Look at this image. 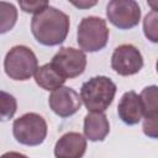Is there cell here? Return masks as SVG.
<instances>
[{
  "label": "cell",
  "mask_w": 158,
  "mask_h": 158,
  "mask_svg": "<svg viewBox=\"0 0 158 158\" xmlns=\"http://www.w3.org/2000/svg\"><path fill=\"white\" fill-rule=\"evenodd\" d=\"M69 27V16L51 5L42 12L33 15L31 20V32L33 37L38 43L47 47L63 43L68 36Z\"/></svg>",
  "instance_id": "obj_1"
},
{
  "label": "cell",
  "mask_w": 158,
  "mask_h": 158,
  "mask_svg": "<svg viewBox=\"0 0 158 158\" xmlns=\"http://www.w3.org/2000/svg\"><path fill=\"white\" fill-rule=\"evenodd\" d=\"M116 84L105 75L93 77L80 88V98L89 112H104L112 104Z\"/></svg>",
  "instance_id": "obj_2"
},
{
  "label": "cell",
  "mask_w": 158,
  "mask_h": 158,
  "mask_svg": "<svg viewBox=\"0 0 158 158\" xmlns=\"http://www.w3.org/2000/svg\"><path fill=\"white\" fill-rule=\"evenodd\" d=\"M38 60L33 51L26 46L19 44L12 47L5 56L4 70L12 80L25 81L36 74Z\"/></svg>",
  "instance_id": "obj_3"
},
{
  "label": "cell",
  "mask_w": 158,
  "mask_h": 158,
  "mask_svg": "<svg viewBox=\"0 0 158 158\" xmlns=\"http://www.w3.org/2000/svg\"><path fill=\"white\" fill-rule=\"evenodd\" d=\"M109 28L106 21L98 16L84 17L77 31V42L83 52H99L104 49L109 41Z\"/></svg>",
  "instance_id": "obj_4"
},
{
  "label": "cell",
  "mask_w": 158,
  "mask_h": 158,
  "mask_svg": "<svg viewBox=\"0 0 158 158\" xmlns=\"http://www.w3.org/2000/svg\"><path fill=\"white\" fill-rule=\"evenodd\" d=\"M48 132L46 120L36 112H27L16 118L12 123L15 139L23 146H40L44 142Z\"/></svg>",
  "instance_id": "obj_5"
},
{
  "label": "cell",
  "mask_w": 158,
  "mask_h": 158,
  "mask_svg": "<svg viewBox=\"0 0 158 158\" xmlns=\"http://www.w3.org/2000/svg\"><path fill=\"white\" fill-rule=\"evenodd\" d=\"M106 17L115 27L130 30L141 20V7L135 0H111L106 5Z\"/></svg>",
  "instance_id": "obj_6"
},
{
  "label": "cell",
  "mask_w": 158,
  "mask_h": 158,
  "mask_svg": "<svg viewBox=\"0 0 158 158\" xmlns=\"http://www.w3.org/2000/svg\"><path fill=\"white\" fill-rule=\"evenodd\" d=\"M52 65L65 79L81 75L86 68V54L81 49L62 47L52 58Z\"/></svg>",
  "instance_id": "obj_7"
},
{
  "label": "cell",
  "mask_w": 158,
  "mask_h": 158,
  "mask_svg": "<svg viewBox=\"0 0 158 158\" xmlns=\"http://www.w3.org/2000/svg\"><path fill=\"white\" fill-rule=\"evenodd\" d=\"M143 67V57L137 47L126 43L115 48L111 56V68L122 77L137 74Z\"/></svg>",
  "instance_id": "obj_8"
},
{
  "label": "cell",
  "mask_w": 158,
  "mask_h": 158,
  "mask_svg": "<svg viewBox=\"0 0 158 158\" xmlns=\"http://www.w3.org/2000/svg\"><path fill=\"white\" fill-rule=\"evenodd\" d=\"M80 95L69 86H60L51 93L48 98V105L51 110L59 117H69L77 114L81 107Z\"/></svg>",
  "instance_id": "obj_9"
},
{
  "label": "cell",
  "mask_w": 158,
  "mask_h": 158,
  "mask_svg": "<svg viewBox=\"0 0 158 158\" xmlns=\"http://www.w3.org/2000/svg\"><path fill=\"white\" fill-rule=\"evenodd\" d=\"M117 114H118L120 120L125 125L127 126L137 125L144 116L143 105H142L139 95L133 90L126 91L118 101Z\"/></svg>",
  "instance_id": "obj_10"
},
{
  "label": "cell",
  "mask_w": 158,
  "mask_h": 158,
  "mask_svg": "<svg viewBox=\"0 0 158 158\" xmlns=\"http://www.w3.org/2000/svg\"><path fill=\"white\" fill-rule=\"evenodd\" d=\"M86 151V138L79 132L64 133L54 146L56 158H83Z\"/></svg>",
  "instance_id": "obj_11"
},
{
  "label": "cell",
  "mask_w": 158,
  "mask_h": 158,
  "mask_svg": "<svg viewBox=\"0 0 158 158\" xmlns=\"http://www.w3.org/2000/svg\"><path fill=\"white\" fill-rule=\"evenodd\" d=\"M84 136L91 142H101L110 132V123L104 112H88L84 117Z\"/></svg>",
  "instance_id": "obj_12"
},
{
  "label": "cell",
  "mask_w": 158,
  "mask_h": 158,
  "mask_svg": "<svg viewBox=\"0 0 158 158\" xmlns=\"http://www.w3.org/2000/svg\"><path fill=\"white\" fill-rule=\"evenodd\" d=\"M35 77V81L36 84L48 91H54L57 89H59L60 86H63V84L65 83V78H63L57 69L52 65V63H46L41 67H38Z\"/></svg>",
  "instance_id": "obj_13"
},
{
  "label": "cell",
  "mask_w": 158,
  "mask_h": 158,
  "mask_svg": "<svg viewBox=\"0 0 158 158\" xmlns=\"http://www.w3.org/2000/svg\"><path fill=\"white\" fill-rule=\"evenodd\" d=\"M139 98L143 105L144 116L158 112V86L157 85L146 86L141 91Z\"/></svg>",
  "instance_id": "obj_14"
},
{
  "label": "cell",
  "mask_w": 158,
  "mask_h": 158,
  "mask_svg": "<svg viewBox=\"0 0 158 158\" xmlns=\"http://www.w3.org/2000/svg\"><path fill=\"white\" fill-rule=\"evenodd\" d=\"M17 21V10L12 4L0 1V33L10 31Z\"/></svg>",
  "instance_id": "obj_15"
},
{
  "label": "cell",
  "mask_w": 158,
  "mask_h": 158,
  "mask_svg": "<svg viewBox=\"0 0 158 158\" xmlns=\"http://www.w3.org/2000/svg\"><path fill=\"white\" fill-rule=\"evenodd\" d=\"M143 33L152 43H158V12L151 11L143 19Z\"/></svg>",
  "instance_id": "obj_16"
},
{
  "label": "cell",
  "mask_w": 158,
  "mask_h": 158,
  "mask_svg": "<svg viewBox=\"0 0 158 158\" xmlns=\"http://www.w3.org/2000/svg\"><path fill=\"white\" fill-rule=\"evenodd\" d=\"M17 110L16 99L6 91H1V118L4 121L14 117Z\"/></svg>",
  "instance_id": "obj_17"
},
{
  "label": "cell",
  "mask_w": 158,
  "mask_h": 158,
  "mask_svg": "<svg viewBox=\"0 0 158 158\" xmlns=\"http://www.w3.org/2000/svg\"><path fill=\"white\" fill-rule=\"evenodd\" d=\"M142 130L148 138L158 139V112L144 116Z\"/></svg>",
  "instance_id": "obj_18"
},
{
  "label": "cell",
  "mask_w": 158,
  "mask_h": 158,
  "mask_svg": "<svg viewBox=\"0 0 158 158\" xmlns=\"http://www.w3.org/2000/svg\"><path fill=\"white\" fill-rule=\"evenodd\" d=\"M19 5H20V7H21V10L23 12L33 14V15H37V14L42 12L44 9H47L49 6L48 1H38V0H35V1H19Z\"/></svg>",
  "instance_id": "obj_19"
},
{
  "label": "cell",
  "mask_w": 158,
  "mask_h": 158,
  "mask_svg": "<svg viewBox=\"0 0 158 158\" xmlns=\"http://www.w3.org/2000/svg\"><path fill=\"white\" fill-rule=\"evenodd\" d=\"M72 4L74 5V6H77V7H79V9H89V7H91V6H94V5H96V1H79V2H77V1H72Z\"/></svg>",
  "instance_id": "obj_20"
},
{
  "label": "cell",
  "mask_w": 158,
  "mask_h": 158,
  "mask_svg": "<svg viewBox=\"0 0 158 158\" xmlns=\"http://www.w3.org/2000/svg\"><path fill=\"white\" fill-rule=\"evenodd\" d=\"M0 158H28V157L22 153H19V152H6Z\"/></svg>",
  "instance_id": "obj_21"
},
{
  "label": "cell",
  "mask_w": 158,
  "mask_h": 158,
  "mask_svg": "<svg viewBox=\"0 0 158 158\" xmlns=\"http://www.w3.org/2000/svg\"><path fill=\"white\" fill-rule=\"evenodd\" d=\"M147 4L152 9V11H157L158 12V0H148Z\"/></svg>",
  "instance_id": "obj_22"
},
{
  "label": "cell",
  "mask_w": 158,
  "mask_h": 158,
  "mask_svg": "<svg viewBox=\"0 0 158 158\" xmlns=\"http://www.w3.org/2000/svg\"><path fill=\"white\" fill-rule=\"evenodd\" d=\"M156 69H157V73H158V59H157V63H156Z\"/></svg>",
  "instance_id": "obj_23"
}]
</instances>
